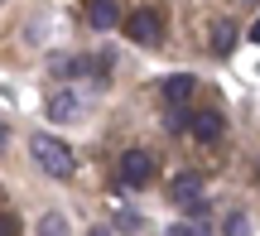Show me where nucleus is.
<instances>
[{
  "instance_id": "nucleus-15",
  "label": "nucleus",
  "mask_w": 260,
  "mask_h": 236,
  "mask_svg": "<svg viewBox=\"0 0 260 236\" xmlns=\"http://www.w3.org/2000/svg\"><path fill=\"white\" fill-rule=\"evenodd\" d=\"M87 236H111V227H92V231H87Z\"/></svg>"
},
{
  "instance_id": "nucleus-11",
  "label": "nucleus",
  "mask_w": 260,
  "mask_h": 236,
  "mask_svg": "<svg viewBox=\"0 0 260 236\" xmlns=\"http://www.w3.org/2000/svg\"><path fill=\"white\" fill-rule=\"evenodd\" d=\"M39 236H73V227H68L63 212H44L39 217Z\"/></svg>"
},
{
  "instance_id": "nucleus-4",
  "label": "nucleus",
  "mask_w": 260,
  "mask_h": 236,
  "mask_svg": "<svg viewBox=\"0 0 260 236\" xmlns=\"http://www.w3.org/2000/svg\"><path fill=\"white\" fill-rule=\"evenodd\" d=\"M121 179L130 183V188L149 183V179H154V154H149V150H125L121 154Z\"/></svg>"
},
{
  "instance_id": "nucleus-1",
  "label": "nucleus",
  "mask_w": 260,
  "mask_h": 236,
  "mask_svg": "<svg viewBox=\"0 0 260 236\" xmlns=\"http://www.w3.org/2000/svg\"><path fill=\"white\" fill-rule=\"evenodd\" d=\"M29 154H34V164L48 179H73V169H77L73 150H68L58 135H29Z\"/></svg>"
},
{
  "instance_id": "nucleus-6",
  "label": "nucleus",
  "mask_w": 260,
  "mask_h": 236,
  "mask_svg": "<svg viewBox=\"0 0 260 236\" xmlns=\"http://www.w3.org/2000/svg\"><path fill=\"white\" fill-rule=\"evenodd\" d=\"M188 130H193V140H203V145H207V140H222V130H226V116H222V111H198Z\"/></svg>"
},
{
  "instance_id": "nucleus-9",
  "label": "nucleus",
  "mask_w": 260,
  "mask_h": 236,
  "mask_svg": "<svg viewBox=\"0 0 260 236\" xmlns=\"http://www.w3.org/2000/svg\"><path fill=\"white\" fill-rule=\"evenodd\" d=\"M193 92H198V82H193V77H188V73H174V77H169V82H164V96H169V106L188 102V96H193Z\"/></svg>"
},
{
  "instance_id": "nucleus-8",
  "label": "nucleus",
  "mask_w": 260,
  "mask_h": 236,
  "mask_svg": "<svg viewBox=\"0 0 260 236\" xmlns=\"http://www.w3.org/2000/svg\"><path fill=\"white\" fill-rule=\"evenodd\" d=\"M232 48H236V24H232V19H217V24H212V53L226 58Z\"/></svg>"
},
{
  "instance_id": "nucleus-14",
  "label": "nucleus",
  "mask_w": 260,
  "mask_h": 236,
  "mask_svg": "<svg viewBox=\"0 0 260 236\" xmlns=\"http://www.w3.org/2000/svg\"><path fill=\"white\" fill-rule=\"evenodd\" d=\"M0 236H15V222L10 217H0Z\"/></svg>"
},
{
  "instance_id": "nucleus-5",
  "label": "nucleus",
  "mask_w": 260,
  "mask_h": 236,
  "mask_svg": "<svg viewBox=\"0 0 260 236\" xmlns=\"http://www.w3.org/2000/svg\"><path fill=\"white\" fill-rule=\"evenodd\" d=\"M198 198H203V174L183 169V174H174V179H169V203L188 208V203H198Z\"/></svg>"
},
{
  "instance_id": "nucleus-16",
  "label": "nucleus",
  "mask_w": 260,
  "mask_h": 236,
  "mask_svg": "<svg viewBox=\"0 0 260 236\" xmlns=\"http://www.w3.org/2000/svg\"><path fill=\"white\" fill-rule=\"evenodd\" d=\"M251 39H260V19H255V29H251Z\"/></svg>"
},
{
  "instance_id": "nucleus-2",
  "label": "nucleus",
  "mask_w": 260,
  "mask_h": 236,
  "mask_svg": "<svg viewBox=\"0 0 260 236\" xmlns=\"http://www.w3.org/2000/svg\"><path fill=\"white\" fill-rule=\"evenodd\" d=\"M82 111H87V96L77 92V87H58L53 96H48V106H44V116L53 125H68V121H82Z\"/></svg>"
},
{
  "instance_id": "nucleus-3",
  "label": "nucleus",
  "mask_w": 260,
  "mask_h": 236,
  "mask_svg": "<svg viewBox=\"0 0 260 236\" xmlns=\"http://www.w3.org/2000/svg\"><path fill=\"white\" fill-rule=\"evenodd\" d=\"M125 39H130V44H145V48H154L159 39H164V19H159L154 10H135V15L125 19Z\"/></svg>"
},
{
  "instance_id": "nucleus-12",
  "label": "nucleus",
  "mask_w": 260,
  "mask_h": 236,
  "mask_svg": "<svg viewBox=\"0 0 260 236\" xmlns=\"http://www.w3.org/2000/svg\"><path fill=\"white\" fill-rule=\"evenodd\" d=\"M169 236H207V222H203V217H193V222H174V227H169Z\"/></svg>"
},
{
  "instance_id": "nucleus-10",
  "label": "nucleus",
  "mask_w": 260,
  "mask_h": 236,
  "mask_svg": "<svg viewBox=\"0 0 260 236\" xmlns=\"http://www.w3.org/2000/svg\"><path fill=\"white\" fill-rule=\"evenodd\" d=\"M164 125H169V135H183L188 125H193V116H188V102L169 106V111H164Z\"/></svg>"
},
{
  "instance_id": "nucleus-7",
  "label": "nucleus",
  "mask_w": 260,
  "mask_h": 236,
  "mask_svg": "<svg viewBox=\"0 0 260 236\" xmlns=\"http://www.w3.org/2000/svg\"><path fill=\"white\" fill-rule=\"evenodd\" d=\"M87 19H92V29H111L121 24V5L116 0H87Z\"/></svg>"
},
{
  "instance_id": "nucleus-13",
  "label": "nucleus",
  "mask_w": 260,
  "mask_h": 236,
  "mask_svg": "<svg viewBox=\"0 0 260 236\" xmlns=\"http://www.w3.org/2000/svg\"><path fill=\"white\" fill-rule=\"evenodd\" d=\"M226 236H251V222H246V212H232V217H226Z\"/></svg>"
}]
</instances>
